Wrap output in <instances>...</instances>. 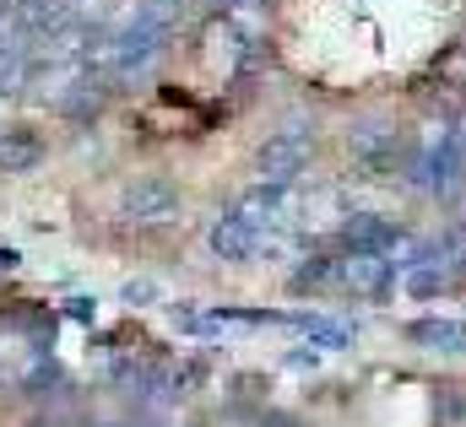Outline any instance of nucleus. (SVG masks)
Returning <instances> with one entry per match:
<instances>
[{
	"label": "nucleus",
	"mask_w": 466,
	"mask_h": 427,
	"mask_svg": "<svg viewBox=\"0 0 466 427\" xmlns=\"http://www.w3.org/2000/svg\"><path fill=\"white\" fill-rule=\"evenodd\" d=\"M168 184H141V190H130V212H147V216H157V212H168Z\"/></svg>",
	"instance_id": "obj_1"
}]
</instances>
